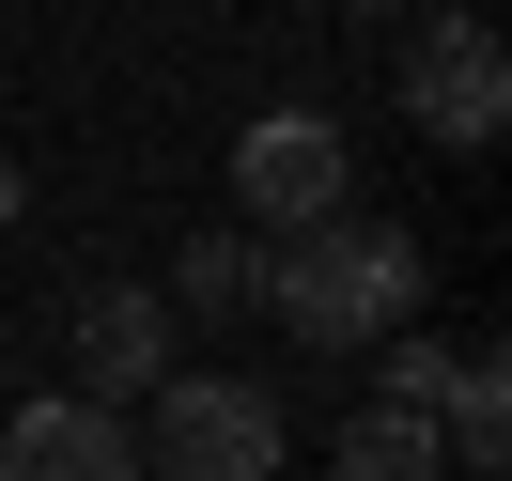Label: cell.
<instances>
[{
	"mask_svg": "<svg viewBox=\"0 0 512 481\" xmlns=\"http://www.w3.org/2000/svg\"><path fill=\"white\" fill-rule=\"evenodd\" d=\"M466 16H481V0H466Z\"/></svg>",
	"mask_w": 512,
	"mask_h": 481,
	"instance_id": "11",
	"label": "cell"
},
{
	"mask_svg": "<svg viewBox=\"0 0 512 481\" xmlns=\"http://www.w3.org/2000/svg\"><path fill=\"white\" fill-rule=\"evenodd\" d=\"M140 404H156L140 466H171V481H264L280 466V404H264L249 373H156Z\"/></svg>",
	"mask_w": 512,
	"mask_h": 481,
	"instance_id": "2",
	"label": "cell"
},
{
	"mask_svg": "<svg viewBox=\"0 0 512 481\" xmlns=\"http://www.w3.org/2000/svg\"><path fill=\"white\" fill-rule=\"evenodd\" d=\"M78 404H140V388L171 373V295H140V280H94L78 295Z\"/></svg>",
	"mask_w": 512,
	"mask_h": 481,
	"instance_id": "6",
	"label": "cell"
},
{
	"mask_svg": "<svg viewBox=\"0 0 512 481\" xmlns=\"http://www.w3.org/2000/svg\"><path fill=\"white\" fill-rule=\"evenodd\" d=\"M233 202H249L264 233H311V218H342V202H357L342 125H326V109H264V125L233 140Z\"/></svg>",
	"mask_w": 512,
	"mask_h": 481,
	"instance_id": "3",
	"label": "cell"
},
{
	"mask_svg": "<svg viewBox=\"0 0 512 481\" xmlns=\"http://www.w3.org/2000/svg\"><path fill=\"white\" fill-rule=\"evenodd\" d=\"M264 311L295 326V342H326V357H357V342H388V326L419 311V233H388V218H311V233H280V264H264Z\"/></svg>",
	"mask_w": 512,
	"mask_h": 481,
	"instance_id": "1",
	"label": "cell"
},
{
	"mask_svg": "<svg viewBox=\"0 0 512 481\" xmlns=\"http://www.w3.org/2000/svg\"><path fill=\"white\" fill-rule=\"evenodd\" d=\"M0 481H156L125 404H16L0 419Z\"/></svg>",
	"mask_w": 512,
	"mask_h": 481,
	"instance_id": "5",
	"label": "cell"
},
{
	"mask_svg": "<svg viewBox=\"0 0 512 481\" xmlns=\"http://www.w3.org/2000/svg\"><path fill=\"white\" fill-rule=\"evenodd\" d=\"M16 202H32V187H16V156H0V233H16Z\"/></svg>",
	"mask_w": 512,
	"mask_h": 481,
	"instance_id": "10",
	"label": "cell"
},
{
	"mask_svg": "<svg viewBox=\"0 0 512 481\" xmlns=\"http://www.w3.org/2000/svg\"><path fill=\"white\" fill-rule=\"evenodd\" d=\"M326 466H342V481H450V450H435V419H419V404H373V419H342Z\"/></svg>",
	"mask_w": 512,
	"mask_h": 481,
	"instance_id": "8",
	"label": "cell"
},
{
	"mask_svg": "<svg viewBox=\"0 0 512 481\" xmlns=\"http://www.w3.org/2000/svg\"><path fill=\"white\" fill-rule=\"evenodd\" d=\"M419 419H435L450 466H497V450H512V357H497V342H450V373H435Z\"/></svg>",
	"mask_w": 512,
	"mask_h": 481,
	"instance_id": "7",
	"label": "cell"
},
{
	"mask_svg": "<svg viewBox=\"0 0 512 481\" xmlns=\"http://www.w3.org/2000/svg\"><path fill=\"white\" fill-rule=\"evenodd\" d=\"M404 109H419L435 140H497V125H512V47H497V16L419 32V47H404Z\"/></svg>",
	"mask_w": 512,
	"mask_h": 481,
	"instance_id": "4",
	"label": "cell"
},
{
	"mask_svg": "<svg viewBox=\"0 0 512 481\" xmlns=\"http://www.w3.org/2000/svg\"><path fill=\"white\" fill-rule=\"evenodd\" d=\"M171 295H187V311H264V233H202V249H171Z\"/></svg>",
	"mask_w": 512,
	"mask_h": 481,
	"instance_id": "9",
	"label": "cell"
}]
</instances>
